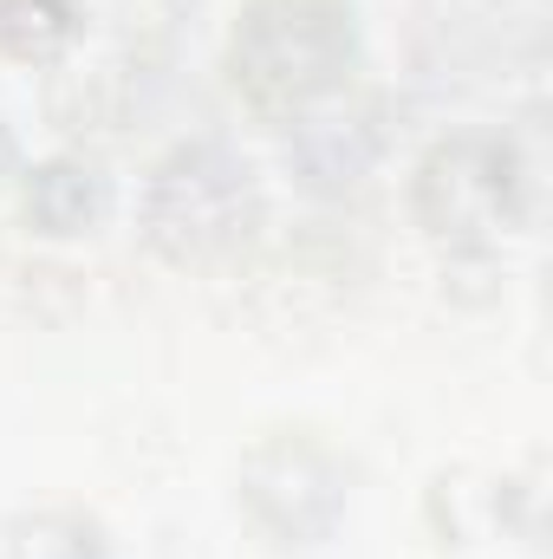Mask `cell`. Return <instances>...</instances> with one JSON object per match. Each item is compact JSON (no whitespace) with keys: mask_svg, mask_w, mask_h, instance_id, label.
Here are the masks:
<instances>
[{"mask_svg":"<svg viewBox=\"0 0 553 559\" xmlns=\"http://www.w3.org/2000/svg\"><path fill=\"white\" fill-rule=\"evenodd\" d=\"M255 222V189L248 169L228 163L222 150H183L156 169L150 189V241L176 261L222 254L248 235Z\"/></svg>","mask_w":553,"mask_h":559,"instance_id":"cell-2","label":"cell"},{"mask_svg":"<svg viewBox=\"0 0 553 559\" xmlns=\"http://www.w3.org/2000/svg\"><path fill=\"white\" fill-rule=\"evenodd\" d=\"M235 92L255 111H306L352 66V7L345 0H255L228 46Z\"/></svg>","mask_w":553,"mask_h":559,"instance_id":"cell-1","label":"cell"},{"mask_svg":"<svg viewBox=\"0 0 553 559\" xmlns=\"http://www.w3.org/2000/svg\"><path fill=\"white\" fill-rule=\"evenodd\" d=\"M423 222L449 241H475V235H495L515 222L521 209V169L502 143H482V138H462V143H443L430 163H423Z\"/></svg>","mask_w":553,"mask_h":559,"instance_id":"cell-3","label":"cell"}]
</instances>
